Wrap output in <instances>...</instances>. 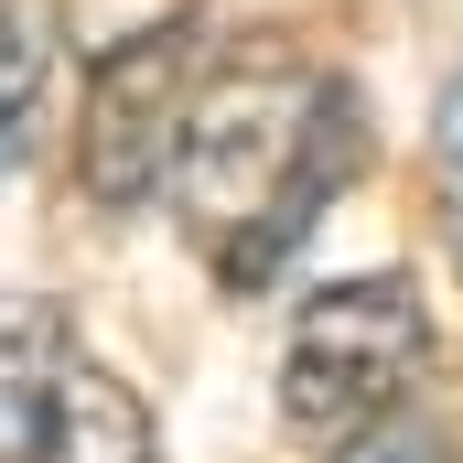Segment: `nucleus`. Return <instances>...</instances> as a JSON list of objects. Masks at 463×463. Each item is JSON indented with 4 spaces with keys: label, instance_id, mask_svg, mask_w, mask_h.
<instances>
[{
    "label": "nucleus",
    "instance_id": "7ed1b4c3",
    "mask_svg": "<svg viewBox=\"0 0 463 463\" xmlns=\"http://www.w3.org/2000/svg\"><path fill=\"white\" fill-rule=\"evenodd\" d=\"M151 399L43 291H0V463H151Z\"/></svg>",
    "mask_w": 463,
    "mask_h": 463
},
{
    "label": "nucleus",
    "instance_id": "39448f33",
    "mask_svg": "<svg viewBox=\"0 0 463 463\" xmlns=\"http://www.w3.org/2000/svg\"><path fill=\"white\" fill-rule=\"evenodd\" d=\"M43 98H54V11L0 0V184L43 151Z\"/></svg>",
    "mask_w": 463,
    "mask_h": 463
},
{
    "label": "nucleus",
    "instance_id": "f03ea898",
    "mask_svg": "<svg viewBox=\"0 0 463 463\" xmlns=\"http://www.w3.org/2000/svg\"><path fill=\"white\" fill-rule=\"evenodd\" d=\"M420 366H431V302H420L410 269L324 280L291 313V345H280V431L302 453H345L377 420H399Z\"/></svg>",
    "mask_w": 463,
    "mask_h": 463
},
{
    "label": "nucleus",
    "instance_id": "f257e3e1",
    "mask_svg": "<svg viewBox=\"0 0 463 463\" xmlns=\"http://www.w3.org/2000/svg\"><path fill=\"white\" fill-rule=\"evenodd\" d=\"M366 151H377V118L345 65L291 54V43H248L227 65H205L173 205L216 291H269L302 259V237L335 216V194H355Z\"/></svg>",
    "mask_w": 463,
    "mask_h": 463
},
{
    "label": "nucleus",
    "instance_id": "20e7f679",
    "mask_svg": "<svg viewBox=\"0 0 463 463\" xmlns=\"http://www.w3.org/2000/svg\"><path fill=\"white\" fill-rule=\"evenodd\" d=\"M205 65H216V43H205V22H184V11L98 43L87 98H76V184H87V205L140 216V205L173 184L184 129H194V98H205Z\"/></svg>",
    "mask_w": 463,
    "mask_h": 463
},
{
    "label": "nucleus",
    "instance_id": "423d86ee",
    "mask_svg": "<svg viewBox=\"0 0 463 463\" xmlns=\"http://www.w3.org/2000/svg\"><path fill=\"white\" fill-rule=\"evenodd\" d=\"M431 184H442V237H453V269H463V76L431 109Z\"/></svg>",
    "mask_w": 463,
    "mask_h": 463
}]
</instances>
